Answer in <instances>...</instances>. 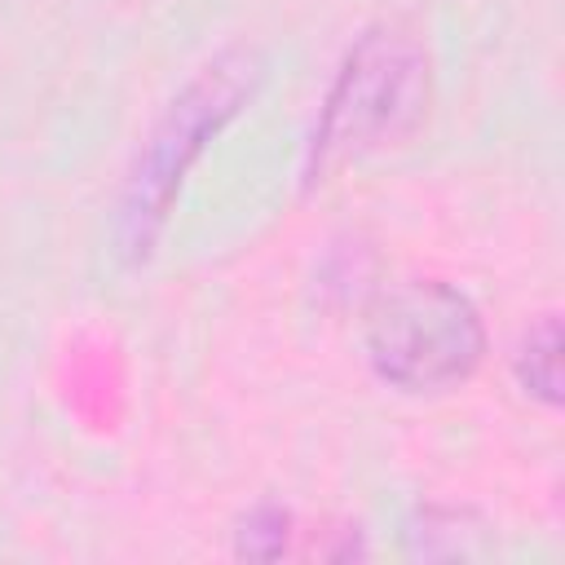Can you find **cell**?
<instances>
[{"label": "cell", "mask_w": 565, "mask_h": 565, "mask_svg": "<svg viewBox=\"0 0 565 565\" xmlns=\"http://www.w3.org/2000/svg\"><path fill=\"white\" fill-rule=\"evenodd\" d=\"M428 53L415 35L397 26L366 31L349 49L322 97L305 177L318 181V172L344 159L402 141L428 110Z\"/></svg>", "instance_id": "7a4b0ae2"}, {"label": "cell", "mask_w": 565, "mask_h": 565, "mask_svg": "<svg viewBox=\"0 0 565 565\" xmlns=\"http://www.w3.org/2000/svg\"><path fill=\"white\" fill-rule=\"evenodd\" d=\"M238 552L243 556H282L287 552V516L278 508H260L247 516L238 530Z\"/></svg>", "instance_id": "5b68a950"}, {"label": "cell", "mask_w": 565, "mask_h": 565, "mask_svg": "<svg viewBox=\"0 0 565 565\" xmlns=\"http://www.w3.org/2000/svg\"><path fill=\"white\" fill-rule=\"evenodd\" d=\"M256 84H260L256 53H243V49L221 53L159 115V124L150 128L141 154L128 172L124 199H119L115 234H119V252L128 260H141L154 247L159 230L168 225V212H172V199H177L185 172L194 168L203 146L238 115V106L252 97Z\"/></svg>", "instance_id": "6da1fadb"}, {"label": "cell", "mask_w": 565, "mask_h": 565, "mask_svg": "<svg viewBox=\"0 0 565 565\" xmlns=\"http://www.w3.org/2000/svg\"><path fill=\"white\" fill-rule=\"evenodd\" d=\"M516 380L534 402L556 406V397H561V327L552 313L525 331V340L516 349Z\"/></svg>", "instance_id": "277c9868"}, {"label": "cell", "mask_w": 565, "mask_h": 565, "mask_svg": "<svg viewBox=\"0 0 565 565\" xmlns=\"http://www.w3.org/2000/svg\"><path fill=\"white\" fill-rule=\"evenodd\" d=\"M362 344L384 384L402 393H446L481 366L486 327L459 287L411 278L375 296Z\"/></svg>", "instance_id": "3957f363"}]
</instances>
